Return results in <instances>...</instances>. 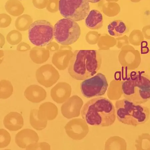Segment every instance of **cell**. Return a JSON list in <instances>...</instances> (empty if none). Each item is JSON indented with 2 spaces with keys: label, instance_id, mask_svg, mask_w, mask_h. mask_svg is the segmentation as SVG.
<instances>
[{
  "label": "cell",
  "instance_id": "1",
  "mask_svg": "<svg viewBox=\"0 0 150 150\" xmlns=\"http://www.w3.org/2000/svg\"><path fill=\"white\" fill-rule=\"evenodd\" d=\"M81 113L87 124L93 126H110L116 119L114 105L110 100L102 97H96L88 101L82 108Z\"/></svg>",
  "mask_w": 150,
  "mask_h": 150
},
{
  "label": "cell",
  "instance_id": "2",
  "mask_svg": "<svg viewBox=\"0 0 150 150\" xmlns=\"http://www.w3.org/2000/svg\"><path fill=\"white\" fill-rule=\"evenodd\" d=\"M101 63L102 58L98 50H76L70 59L68 71L72 78L83 81L96 74Z\"/></svg>",
  "mask_w": 150,
  "mask_h": 150
},
{
  "label": "cell",
  "instance_id": "3",
  "mask_svg": "<svg viewBox=\"0 0 150 150\" xmlns=\"http://www.w3.org/2000/svg\"><path fill=\"white\" fill-rule=\"evenodd\" d=\"M115 111L118 121L125 124L136 126L149 119V112L146 108L127 99L117 101Z\"/></svg>",
  "mask_w": 150,
  "mask_h": 150
},
{
  "label": "cell",
  "instance_id": "4",
  "mask_svg": "<svg viewBox=\"0 0 150 150\" xmlns=\"http://www.w3.org/2000/svg\"><path fill=\"white\" fill-rule=\"evenodd\" d=\"M54 37L57 42L62 45L74 44L78 40L81 35L80 26L76 22L64 18L55 23Z\"/></svg>",
  "mask_w": 150,
  "mask_h": 150
},
{
  "label": "cell",
  "instance_id": "5",
  "mask_svg": "<svg viewBox=\"0 0 150 150\" xmlns=\"http://www.w3.org/2000/svg\"><path fill=\"white\" fill-rule=\"evenodd\" d=\"M59 10L64 18L76 22L86 18L90 6L88 0H59Z\"/></svg>",
  "mask_w": 150,
  "mask_h": 150
},
{
  "label": "cell",
  "instance_id": "6",
  "mask_svg": "<svg viewBox=\"0 0 150 150\" xmlns=\"http://www.w3.org/2000/svg\"><path fill=\"white\" fill-rule=\"evenodd\" d=\"M54 28L52 24L46 20L36 21L31 24L28 29L29 40L36 46H45L54 37Z\"/></svg>",
  "mask_w": 150,
  "mask_h": 150
},
{
  "label": "cell",
  "instance_id": "7",
  "mask_svg": "<svg viewBox=\"0 0 150 150\" xmlns=\"http://www.w3.org/2000/svg\"><path fill=\"white\" fill-rule=\"evenodd\" d=\"M108 86L105 75L98 73L82 82L81 89L82 94L85 97L90 98L104 95Z\"/></svg>",
  "mask_w": 150,
  "mask_h": 150
},
{
  "label": "cell",
  "instance_id": "8",
  "mask_svg": "<svg viewBox=\"0 0 150 150\" xmlns=\"http://www.w3.org/2000/svg\"><path fill=\"white\" fill-rule=\"evenodd\" d=\"M36 77L39 83L48 88L56 83L59 76L54 68L48 64L43 65L37 70Z\"/></svg>",
  "mask_w": 150,
  "mask_h": 150
},
{
  "label": "cell",
  "instance_id": "9",
  "mask_svg": "<svg viewBox=\"0 0 150 150\" xmlns=\"http://www.w3.org/2000/svg\"><path fill=\"white\" fill-rule=\"evenodd\" d=\"M38 135L34 130L25 129L21 130L16 135L15 142L21 148L26 149L29 145L37 142Z\"/></svg>",
  "mask_w": 150,
  "mask_h": 150
},
{
  "label": "cell",
  "instance_id": "10",
  "mask_svg": "<svg viewBox=\"0 0 150 150\" xmlns=\"http://www.w3.org/2000/svg\"><path fill=\"white\" fill-rule=\"evenodd\" d=\"M4 124L6 129L16 131L21 129L24 125L22 116L17 112H10L4 117Z\"/></svg>",
  "mask_w": 150,
  "mask_h": 150
},
{
  "label": "cell",
  "instance_id": "11",
  "mask_svg": "<svg viewBox=\"0 0 150 150\" xmlns=\"http://www.w3.org/2000/svg\"><path fill=\"white\" fill-rule=\"evenodd\" d=\"M24 94L28 100L34 103H40L47 97V92L45 89L36 85L28 86Z\"/></svg>",
  "mask_w": 150,
  "mask_h": 150
},
{
  "label": "cell",
  "instance_id": "12",
  "mask_svg": "<svg viewBox=\"0 0 150 150\" xmlns=\"http://www.w3.org/2000/svg\"><path fill=\"white\" fill-rule=\"evenodd\" d=\"M57 113V108L54 104L50 102H45L40 105L38 117L39 119L43 121L52 120L56 118Z\"/></svg>",
  "mask_w": 150,
  "mask_h": 150
},
{
  "label": "cell",
  "instance_id": "13",
  "mask_svg": "<svg viewBox=\"0 0 150 150\" xmlns=\"http://www.w3.org/2000/svg\"><path fill=\"white\" fill-rule=\"evenodd\" d=\"M103 23V15L100 12L96 10H92L90 11L86 19V26L91 30H99L102 28Z\"/></svg>",
  "mask_w": 150,
  "mask_h": 150
},
{
  "label": "cell",
  "instance_id": "14",
  "mask_svg": "<svg viewBox=\"0 0 150 150\" xmlns=\"http://www.w3.org/2000/svg\"><path fill=\"white\" fill-rule=\"evenodd\" d=\"M30 57L35 63L42 64L46 62L49 58L50 52L48 50L45 48L35 47L30 51Z\"/></svg>",
  "mask_w": 150,
  "mask_h": 150
},
{
  "label": "cell",
  "instance_id": "15",
  "mask_svg": "<svg viewBox=\"0 0 150 150\" xmlns=\"http://www.w3.org/2000/svg\"><path fill=\"white\" fill-rule=\"evenodd\" d=\"M108 32L112 37H121L127 33V28L124 22L120 20L114 21L108 24Z\"/></svg>",
  "mask_w": 150,
  "mask_h": 150
},
{
  "label": "cell",
  "instance_id": "16",
  "mask_svg": "<svg viewBox=\"0 0 150 150\" xmlns=\"http://www.w3.org/2000/svg\"><path fill=\"white\" fill-rule=\"evenodd\" d=\"M7 13L13 16H20L23 13L25 8L19 0H8L5 5Z\"/></svg>",
  "mask_w": 150,
  "mask_h": 150
},
{
  "label": "cell",
  "instance_id": "17",
  "mask_svg": "<svg viewBox=\"0 0 150 150\" xmlns=\"http://www.w3.org/2000/svg\"><path fill=\"white\" fill-rule=\"evenodd\" d=\"M33 19L28 14H25L19 16L16 19L15 23L16 28L19 30L25 31L28 30L33 23Z\"/></svg>",
  "mask_w": 150,
  "mask_h": 150
},
{
  "label": "cell",
  "instance_id": "18",
  "mask_svg": "<svg viewBox=\"0 0 150 150\" xmlns=\"http://www.w3.org/2000/svg\"><path fill=\"white\" fill-rule=\"evenodd\" d=\"M60 83L56 85L53 88L50 92V95L52 100L57 103H62L69 97V94L66 91H62Z\"/></svg>",
  "mask_w": 150,
  "mask_h": 150
},
{
  "label": "cell",
  "instance_id": "19",
  "mask_svg": "<svg viewBox=\"0 0 150 150\" xmlns=\"http://www.w3.org/2000/svg\"><path fill=\"white\" fill-rule=\"evenodd\" d=\"M38 110L33 109L30 111V123L34 129L37 130H42L46 127L47 121H43L40 120L38 117Z\"/></svg>",
  "mask_w": 150,
  "mask_h": 150
},
{
  "label": "cell",
  "instance_id": "20",
  "mask_svg": "<svg viewBox=\"0 0 150 150\" xmlns=\"http://www.w3.org/2000/svg\"><path fill=\"white\" fill-rule=\"evenodd\" d=\"M13 86L10 82L6 80H3L1 81V99L8 98L13 94Z\"/></svg>",
  "mask_w": 150,
  "mask_h": 150
},
{
  "label": "cell",
  "instance_id": "21",
  "mask_svg": "<svg viewBox=\"0 0 150 150\" xmlns=\"http://www.w3.org/2000/svg\"><path fill=\"white\" fill-rule=\"evenodd\" d=\"M22 35L18 31L14 30L11 31L7 36V40L8 42L12 45V43H14V45L17 44L20 42L22 40Z\"/></svg>",
  "mask_w": 150,
  "mask_h": 150
},
{
  "label": "cell",
  "instance_id": "22",
  "mask_svg": "<svg viewBox=\"0 0 150 150\" xmlns=\"http://www.w3.org/2000/svg\"><path fill=\"white\" fill-rule=\"evenodd\" d=\"M1 143L0 148H4L8 146L11 141V137L9 132L3 129L0 130Z\"/></svg>",
  "mask_w": 150,
  "mask_h": 150
},
{
  "label": "cell",
  "instance_id": "23",
  "mask_svg": "<svg viewBox=\"0 0 150 150\" xmlns=\"http://www.w3.org/2000/svg\"><path fill=\"white\" fill-rule=\"evenodd\" d=\"M26 150H50V146L47 142H36L29 145Z\"/></svg>",
  "mask_w": 150,
  "mask_h": 150
},
{
  "label": "cell",
  "instance_id": "24",
  "mask_svg": "<svg viewBox=\"0 0 150 150\" xmlns=\"http://www.w3.org/2000/svg\"><path fill=\"white\" fill-rule=\"evenodd\" d=\"M59 2L57 0H48L47 9L51 13H54L59 10Z\"/></svg>",
  "mask_w": 150,
  "mask_h": 150
},
{
  "label": "cell",
  "instance_id": "25",
  "mask_svg": "<svg viewBox=\"0 0 150 150\" xmlns=\"http://www.w3.org/2000/svg\"><path fill=\"white\" fill-rule=\"evenodd\" d=\"M1 28L8 27L10 25L12 21L10 16L6 13L1 14Z\"/></svg>",
  "mask_w": 150,
  "mask_h": 150
},
{
  "label": "cell",
  "instance_id": "26",
  "mask_svg": "<svg viewBox=\"0 0 150 150\" xmlns=\"http://www.w3.org/2000/svg\"><path fill=\"white\" fill-rule=\"evenodd\" d=\"M48 0H32L33 5L38 9H43L47 8Z\"/></svg>",
  "mask_w": 150,
  "mask_h": 150
},
{
  "label": "cell",
  "instance_id": "27",
  "mask_svg": "<svg viewBox=\"0 0 150 150\" xmlns=\"http://www.w3.org/2000/svg\"><path fill=\"white\" fill-rule=\"evenodd\" d=\"M101 0H88L89 2L92 3H96L100 1Z\"/></svg>",
  "mask_w": 150,
  "mask_h": 150
},
{
  "label": "cell",
  "instance_id": "28",
  "mask_svg": "<svg viewBox=\"0 0 150 150\" xmlns=\"http://www.w3.org/2000/svg\"><path fill=\"white\" fill-rule=\"evenodd\" d=\"M19 1H21V0H19Z\"/></svg>",
  "mask_w": 150,
  "mask_h": 150
}]
</instances>
